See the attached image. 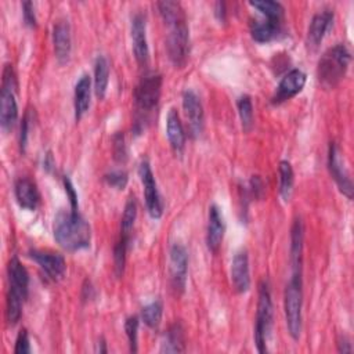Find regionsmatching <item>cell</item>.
<instances>
[{"label":"cell","instance_id":"1","mask_svg":"<svg viewBox=\"0 0 354 354\" xmlns=\"http://www.w3.org/2000/svg\"><path fill=\"white\" fill-rule=\"evenodd\" d=\"M54 238L66 250L86 249L90 246L91 228L77 210L59 212L54 220Z\"/></svg>","mask_w":354,"mask_h":354},{"label":"cell","instance_id":"25","mask_svg":"<svg viewBox=\"0 0 354 354\" xmlns=\"http://www.w3.org/2000/svg\"><path fill=\"white\" fill-rule=\"evenodd\" d=\"M184 350H185L184 329H183L181 324L176 322L163 335V339L160 343V351L162 353H181Z\"/></svg>","mask_w":354,"mask_h":354},{"label":"cell","instance_id":"5","mask_svg":"<svg viewBox=\"0 0 354 354\" xmlns=\"http://www.w3.org/2000/svg\"><path fill=\"white\" fill-rule=\"evenodd\" d=\"M166 47L170 61L176 66H183L189 54V33L185 18L169 24Z\"/></svg>","mask_w":354,"mask_h":354},{"label":"cell","instance_id":"13","mask_svg":"<svg viewBox=\"0 0 354 354\" xmlns=\"http://www.w3.org/2000/svg\"><path fill=\"white\" fill-rule=\"evenodd\" d=\"M231 282L238 293H245L250 286L249 259L246 250H239L231 263Z\"/></svg>","mask_w":354,"mask_h":354},{"label":"cell","instance_id":"37","mask_svg":"<svg viewBox=\"0 0 354 354\" xmlns=\"http://www.w3.org/2000/svg\"><path fill=\"white\" fill-rule=\"evenodd\" d=\"M113 156L118 162H124L127 159V147H126V141H124V136L123 133L118 131L113 136Z\"/></svg>","mask_w":354,"mask_h":354},{"label":"cell","instance_id":"43","mask_svg":"<svg viewBox=\"0 0 354 354\" xmlns=\"http://www.w3.org/2000/svg\"><path fill=\"white\" fill-rule=\"evenodd\" d=\"M337 346H339V351H340V353H351V351H353L351 343H350V340H348L346 336H342V337H340Z\"/></svg>","mask_w":354,"mask_h":354},{"label":"cell","instance_id":"41","mask_svg":"<svg viewBox=\"0 0 354 354\" xmlns=\"http://www.w3.org/2000/svg\"><path fill=\"white\" fill-rule=\"evenodd\" d=\"M250 187H252V191L254 194L256 198H261L263 194H264V184L261 181V178L259 176H253L250 178Z\"/></svg>","mask_w":354,"mask_h":354},{"label":"cell","instance_id":"9","mask_svg":"<svg viewBox=\"0 0 354 354\" xmlns=\"http://www.w3.org/2000/svg\"><path fill=\"white\" fill-rule=\"evenodd\" d=\"M188 254L181 243H174L170 248V281L177 293H183L187 285Z\"/></svg>","mask_w":354,"mask_h":354},{"label":"cell","instance_id":"18","mask_svg":"<svg viewBox=\"0 0 354 354\" xmlns=\"http://www.w3.org/2000/svg\"><path fill=\"white\" fill-rule=\"evenodd\" d=\"M183 108L189 122V127L194 134L201 133L203 126V108L199 97L192 90H185L183 93Z\"/></svg>","mask_w":354,"mask_h":354},{"label":"cell","instance_id":"23","mask_svg":"<svg viewBox=\"0 0 354 354\" xmlns=\"http://www.w3.org/2000/svg\"><path fill=\"white\" fill-rule=\"evenodd\" d=\"M166 134L170 145L176 152H181L185 144V133L180 120V116L174 108H171L166 118Z\"/></svg>","mask_w":354,"mask_h":354},{"label":"cell","instance_id":"42","mask_svg":"<svg viewBox=\"0 0 354 354\" xmlns=\"http://www.w3.org/2000/svg\"><path fill=\"white\" fill-rule=\"evenodd\" d=\"M28 131H29V116L25 115V118H24V120H22V126H21V138H19V142H21V148H22V149H25V145H26Z\"/></svg>","mask_w":354,"mask_h":354},{"label":"cell","instance_id":"45","mask_svg":"<svg viewBox=\"0 0 354 354\" xmlns=\"http://www.w3.org/2000/svg\"><path fill=\"white\" fill-rule=\"evenodd\" d=\"M97 351L100 353H106V348H105V342L101 340V343L98 342V347H97Z\"/></svg>","mask_w":354,"mask_h":354},{"label":"cell","instance_id":"39","mask_svg":"<svg viewBox=\"0 0 354 354\" xmlns=\"http://www.w3.org/2000/svg\"><path fill=\"white\" fill-rule=\"evenodd\" d=\"M22 14L26 25L36 26V14H35V6L32 1H24L22 3Z\"/></svg>","mask_w":354,"mask_h":354},{"label":"cell","instance_id":"38","mask_svg":"<svg viewBox=\"0 0 354 354\" xmlns=\"http://www.w3.org/2000/svg\"><path fill=\"white\" fill-rule=\"evenodd\" d=\"M15 354H29L30 353V343H29V336L26 329H21L17 340H15Z\"/></svg>","mask_w":354,"mask_h":354},{"label":"cell","instance_id":"8","mask_svg":"<svg viewBox=\"0 0 354 354\" xmlns=\"http://www.w3.org/2000/svg\"><path fill=\"white\" fill-rule=\"evenodd\" d=\"M28 256L46 272V275L53 281H59L66 272V263L62 254L46 250L32 249Z\"/></svg>","mask_w":354,"mask_h":354},{"label":"cell","instance_id":"32","mask_svg":"<svg viewBox=\"0 0 354 354\" xmlns=\"http://www.w3.org/2000/svg\"><path fill=\"white\" fill-rule=\"evenodd\" d=\"M22 303H24V299L21 296L8 290L6 314H7V321L10 325H15L19 321L21 314H22Z\"/></svg>","mask_w":354,"mask_h":354},{"label":"cell","instance_id":"11","mask_svg":"<svg viewBox=\"0 0 354 354\" xmlns=\"http://www.w3.org/2000/svg\"><path fill=\"white\" fill-rule=\"evenodd\" d=\"M131 40H133V53L140 65L148 62L149 50L147 41V24L145 17L138 12L131 19Z\"/></svg>","mask_w":354,"mask_h":354},{"label":"cell","instance_id":"22","mask_svg":"<svg viewBox=\"0 0 354 354\" xmlns=\"http://www.w3.org/2000/svg\"><path fill=\"white\" fill-rule=\"evenodd\" d=\"M90 94H91V80L88 75H82L75 84V95H73V106H75V118L79 120L90 106Z\"/></svg>","mask_w":354,"mask_h":354},{"label":"cell","instance_id":"29","mask_svg":"<svg viewBox=\"0 0 354 354\" xmlns=\"http://www.w3.org/2000/svg\"><path fill=\"white\" fill-rule=\"evenodd\" d=\"M252 7L257 8L263 15H266L267 19L272 21H281L283 15V7L281 3L274 0H254L249 3Z\"/></svg>","mask_w":354,"mask_h":354},{"label":"cell","instance_id":"16","mask_svg":"<svg viewBox=\"0 0 354 354\" xmlns=\"http://www.w3.org/2000/svg\"><path fill=\"white\" fill-rule=\"evenodd\" d=\"M53 43H54V53L57 59L64 64L69 59L71 55V26L68 21L59 19L54 24L53 28Z\"/></svg>","mask_w":354,"mask_h":354},{"label":"cell","instance_id":"2","mask_svg":"<svg viewBox=\"0 0 354 354\" xmlns=\"http://www.w3.org/2000/svg\"><path fill=\"white\" fill-rule=\"evenodd\" d=\"M351 55L344 44L328 48L318 62V80L326 87H335L346 75Z\"/></svg>","mask_w":354,"mask_h":354},{"label":"cell","instance_id":"3","mask_svg":"<svg viewBox=\"0 0 354 354\" xmlns=\"http://www.w3.org/2000/svg\"><path fill=\"white\" fill-rule=\"evenodd\" d=\"M272 326V301L267 282L259 285V300L254 326V342L260 353H267V340Z\"/></svg>","mask_w":354,"mask_h":354},{"label":"cell","instance_id":"14","mask_svg":"<svg viewBox=\"0 0 354 354\" xmlns=\"http://www.w3.org/2000/svg\"><path fill=\"white\" fill-rule=\"evenodd\" d=\"M333 24V11L322 10L317 12L308 26L307 30V44L313 48H317L322 39L325 37L326 32L330 29Z\"/></svg>","mask_w":354,"mask_h":354},{"label":"cell","instance_id":"28","mask_svg":"<svg viewBox=\"0 0 354 354\" xmlns=\"http://www.w3.org/2000/svg\"><path fill=\"white\" fill-rule=\"evenodd\" d=\"M136 216H137V205H136L134 198L130 196L124 205V210H123V216H122V221H120V236L130 239L133 225L136 221Z\"/></svg>","mask_w":354,"mask_h":354},{"label":"cell","instance_id":"19","mask_svg":"<svg viewBox=\"0 0 354 354\" xmlns=\"http://www.w3.org/2000/svg\"><path fill=\"white\" fill-rule=\"evenodd\" d=\"M15 198L18 205L22 209L26 210H35L39 206L40 202V194L36 187V184L28 178V177H21L15 181Z\"/></svg>","mask_w":354,"mask_h":354},{"label":"cell","instance_id":"10","mask_svg":"<svg viewBox=\"0 0 354 354\" xmlns=\"http://www.w3.org/2000/svg\"><path fill=\"white\" fill-rule=\"evenodd\" d=\"M328 167L329 171L336 181L339 189L348 198H353V183L350 178V174L347 171V167L344 166V159L342 158L340 149L335 142L329 147V155H328Z\"/></svg>","mask_w":354,"mask_h":354},{"label":"cell","instance_id":"33","mask_svg":"<svg viewBox=\"0 0 354 354\" xmlns=\"http://www.w3.org/2000/svg\"><path fill=\"white\" fill-rule=\"evenodd\" d=\"M238 112H239V118L242 122V127L243 130H250L253 126V105H252V100L249 95H241L238 98Z\"/></svg>","mask_w":354,"mask_h":354},{"label":"cell","instance_id":"44","mask_svg":"<svg viewBox=\"0 0 354 354\" xmlns=\"http://www.w3.org/2000/svg\"><path fill=\"white\" fill-rule=\"evenodd\" d=\"M216 15L220 21H224L225 19V7H224V3H216Z\"/></svg>","mask_w":354,"mask_h":354},{"label":"cell","instance_id":"12","mask_svg":"<svg viewBox=\"0 0 354 354\" xmlns=\"http://www.w3.org/2000/svg\"><path fill=\"white\" fill-rule=\"evenodd\" d=\"M304 84H306V73L300 69H292L281 79V82L277 87V91L272 97V102L281 104V102L292 98L293 95H296L297 93L301 91Z\"/></svg>","mask_w":354,"mask_h":354},{"label":"cell","instance_id":"35","mask_svg":"<svg viewBox=\"0 0 354 354\" xmlns=\"http://www.w3.org/2000/svg\"><path fill=\"white\" fill-rule=\"evenodd\" d=\"M124 330L129 339L130 351H137V335H138V317L131 315L124 321Z\"/></svg>","mask_w":354,"mask_h":354},{"label":"cell","instance_id":"6","mask_svg":"<svg viewBox=\"0 0 354 354\" xmlns=\"http://www.w3.org/2000/svg\"><path fill=\"white\" fill-rule=\"evenodd\" d=\"M162 88V76L158 73L145 75L134 88V102L140 111L148 112L159 101Z\"/></svg>","mask_w":354,"mask_h":354},{"label":"cell","instance_id":"21","mask_svg":"<svg viewBox=\"0 0 354 354\" xmlns=\"http://www.w3.org/2000/svg\"><path fill=\"white\" fill-rule=\"evenodd\" d=\"M303 223L296 218L290 230V264L293 274L301 275V257H303V236H304Z\"/></svg>","mask_w":354,"mask_h":354},{"label":"cell","instance_id":"40","mask_svg":"<svg viewBox=\"0 0 354 354\" xmlns=\"http://www.w3.org/2000/svg\"><path fill=\"white\" fill-rule=\"evenodd\" d=\"M64 185H65V191L69 196V201H71V206H72V210H76L77 209V195H76V191L69 180L68 176L64 177Z\"/></svg>","mask_w":354,"mask_h":354},{"label":"cell","instance_id":"27","mask_svg":"<svg viewBox=\"0 0 354 354\" xmlns=\"http://www.w3.org/2000/svg\"><path fill=\"white\" fill-rule=\"evenodd\" d=\"M278 171H279V194L282 199L286 202L289 201L293 191L295 174H293L292 165L288 160H281Z\"/></svg>","mask_w":354,"mask_h":354},{"label":"cell","instance_id":"7","mask_svg":"<svg viewBox=\"0 0 354 354\" xmlns=\"http://www.w3.org/2000/svg\"><path fill=\"white\" fill-rule=\"evenodd\" d=\"M138 176H140L141 184L144 187V196H145V205H147L148 213L151 217L159 218L163 213V202H162L160 194L158 191L153 173L147 160H142L140 163Z\"/></svg>","mask_w":354,"mask_h":354},{"label":"cell","instance_id":"4","mask_svg":"<svg viewBox=\"0 0 354 354\" xmlns=\"http://www.w3.org/2000/svg\"><path fill=\"white\" fill-rule=\"evenodd\" d=\"M285 317L286 325L290 336L296 340L301 332V304H303V293H301V278L300 275H292V279L286 285L285 296Z\"/></svg>","mask_w":354,"mask_h":354},{"label":"cell","instance_id":"15","mask_svg":"<svg viewBox=\"0 0 354 354\" xmlns=\"http://www.w3.org/2000/svg\"><path fill=\"white\" fill-rule=\"evenodd\" d=\"M225 231V224L220 209L216 205L209 207V223H207V234H206V243L210 252L216 253L223 242Z\"/></svg>","mask_w":354,"mask_h":354},{"label":"cell","instance_id":"26","mask_svg":"<svg viewBox=\"0 0 354 354\" xmlns=\"http://www.w3.org/2000/svg\"><path fill=\"white\" fill-rule=\"evenodd\" d=\"M109 82V64L104 55H98L94 65V90L95 95L102 100Z\"/></svg>","mask_w":354,"mask_h":354},{"label":"cell","instance_id":"36","mask_svg":"<svg viewBox=\"0 0 354 354\" xmlns=\"http://www.w3.org/2000/svg\"><path fill=\"white\" fill-rule=\"evenodd\" d=\"M104 180L108 183V185L116 188V189H123L127 184V173L123 170H113L111 173H106L104 176Z\"/></svg>","mask_w":354,"mask_h":354},{"label":"cell","instance_id":"30","mask_svg":"<svg viewBox=\"0 0 354 354\" xmlns=\"http://www.w3.org/2000/svg\"><path fill=\"white\" fill-rule=\"evenodd\" d=\"M158 8L159 12L163 18V21L169 25L177 19L185 18L184 15V10L181 7V4L178 1H170V0H165V1H159L158 3Z\"/></svg>","mask_w":354,"mask_h":354},{"label":"cell","instance_id":"20","mask_svg":"<svg viewBox=\"0 0 354 354\" xmlns=\"http://www.w3.org/2000/svg\"><path fill=\"white\" fill-rule=\"evenodd\" d=\"M18 118V106L14 95V90L8 87H1L0 94V122L4 130L11 129Z\"/></svg>","mask_w":354,"mask_h":354},{"label":"cell","instance_id":"24","mask_svg":"<svg viewBox=\"0 0 354 354\" xmlns=\"http://www.w3.org/2000/svg\"><path fill=\"white\" fill-rule=\"evenodd\" d=\"M281 32V21L256 19L250 24V35L259 43H268L274 40Z\"/></svg>","mask_w":354,"mask_h":354},{"label":"cell","instance_id":"17","mask_svg":"<svg viewBox=\"0 0 354 354\" xmlns=\"http://www.w3.org/2000/svg\"><path fill=\"white\" fill-rule=\"evenodd\" d=\"M8 281H10V292L17 293L24 300L28 297V288H29V274L26 268L22 266L19 259L14 256L7 267Z\"/></svg>","mask_w":354,"mask_h":354},{"label":"cell","instance_id":"31","mask_svg":"<svg viewBox=\"0 0 354 354\" xmlns=\"http://www.w3.org/2000/svg\"><path fill=\"white\" fill-rule=\"evenodd\" d=\"M162 314H163V306L162 301L155 300L149 304H147L142 310H141V319L144 321V324L149 328H158V325L160 324L162 319Z\"/></svg>","mask_w":354,"mask_h":354},{"label":"cell","instance_id":"34","mask_svg":"<svg viewBox=\"0 0 354 354\" xmlns=\"http://www.w3.org/2000/svg\"><path fill=\"white\" fill-rule=\"evenodd\" d=\"M129 243H130V239L120 236L113 248V264H115V271H116L118 277H120L123 274L124 264H126V252H127Z\"/></svg>","mask_w":354,"mask_h":354}]
</instances>
